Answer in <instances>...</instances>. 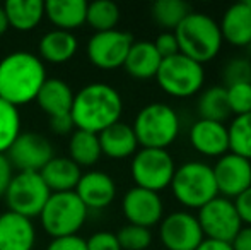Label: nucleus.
Returning <instances> with one entry per match:
<instances>
[{"label": "nucleus", "mask_w": 251, "mask_h": 250, "mask_svg": "<svg viewBox=\"0 0 251 250\" xmlns=\"http://www.w3.org/2000/svg\"><path fill=\"white\" fill-rule=\"evenodd\" d=\"M74 89L60 77H48L36 96V103L50 118L70 115L74 101Z\"/></svg>", "instance_id": "obj_21"}, {"label": "nucleus", "mask_w": 251, "mask_h": 250, "mask_svg": "<svg viewBox=\"0 0 251 250\" xmlns=\"http://www.w3.org/2000/svg\"><path fill=\"white\" fill-rule=\"evenodd\" d=\"M173 197L185 211H199L219 195L212 165L200 160L186 161L176 167L171 185Z\"/></svg>", "instance_id": "obj_5"}, {"label": "nucleus", "mask_w": 251, "mask_h": 250, "mask_svg": "<svg viewBox=\"0 0 251 250\" xmlns=\"http://www.w3.org/2000/svg\"><path fill=\"white\" fill-rule=\"evenodd\" d=\"M176 163L168 149H146L140 147L132 156L130 175L135 187L162 192L171 185Z\"/></svg>", "instance_id": "obj_8"}, {"label": "nucleus", "mask_w": 251, "mask_h": 250, "mask_svg": "<svg viewBox=\"0 0 251 250\" xmlns=\"http://www.w3.org/2000/svg\"><path fill=\"white\" fill-rule=\"evenodd\" d=\"M40 175L51 194L74 192L82 175V168L77 167L69 156H53Z\"/></svg>", "instance_id": "obj_23"}, {"label": "nucleus", "mask_w": 251, "mask_h": 250, "mask_svg": "<svg viewBox=\"0 0 251 250\" xmlns=\"http://www.w3.org/2000/svg\"><path fill=\"white\" fill-rule=\"evenodd\" d=\"M21 134V113L17 107L0 98V154H5Z\"/></svg>", "instance_id": "obj_32"}, {"label": "nucleus", "mask_w": 251, "mask_h": 250, "mask_svg": "<svg viewBox=\"0 0 251 250\" xmlns=\"http://www.w3.org/2000/svg\"><path fill=\"white\" fill-rule=\"evenodd\" d=\"M47 79L45 62L31 52H10L0 60V98L17 108L33 103Z\"/></svg>", "instance_id": "obj_2"}, {"label": "nucleus", "mask_w": 251, "mask_h": 250, "mask_svg": "<svg viewBox=\"0 0 251 250\" xmlns=\"http://www.w3.org/2000/svg\"><path fill=\"white\" fill-rule=\"evenodd\" d=\"M155 81L169 96L192 98L203 89L205 69L201 63L178 54L169 58H162L155 74Z\"/></svg>", "instance_id": "obj_7"}, {"label": "nucleus", "mask_w": 251, "mask_h": 250, "mask_svg": "<svg viewBox=\"0 0 251 250\" xmlns=\"http://www.w3.org/2000/svg\"><path fill=\"white\" fill-rule=\"evenodd\" d=\"M152 43H154L157 54L161 55V58H169L173 55L179 54L178 41H176V36L173 31H162L161 34H157V38Z\"/></svg>", "instance_id": "obj_37"}, {"label": "nucleus", "mask_w": 251, "mask_h": 250, "mask_svg": "<svg viewBox=\"0 0 251 250\" xmlns=\"http://www.w3.org/2000/svg\"><path fill=\"white\" fill-rule=\"evenodd\" d=\"M222 86L227 87L232 84H241V83H251V60L245 57H236L231 58L229 62L224 63L222 67Z\"/></svg>", "instance_id": "obj_35"}, {"label": "nucleus", "mask_w": 251, "mask_h": 250, "mask_svg": "<svg viewBox=\"0 0 251 250\" xmlns=\"http://www.w3.org/2000/svg\"><path fill=\"white\" fill-rule=\"evenodd\" d=\"M197 220L201 233L208 240H219L231 244L232 238L243 228L239 214L231 199L217 195L197 211Z\"/></svg>", "instance_id": "obj_10"}, {"label": "nucleus", "mask_w": 251, "mask_h": 250, "mask_svg": "<svg viewBox=\"0 0 251 250\" xmlns=\"http://www.w3.org/2000/svg\"><path fill=\"white\" fill-rule=\"evenodd\" d=\"M122 211L128 224H137V226L151 230L164 218V202H162L161 194L140 187H132L123 195Z\"/></svg>", "instance_id": "obj_15"}, {"label": "nucleus", "mask_w": 251, "mask_h": 250, "mask_svg": "<svg viewBox=\"0 0 251 250\" xmlns=\"http://www.w3.org/2000/svg\"><path fill=\"white\" fill-rule=\"evenodd\" d=\"M122 250H147L152 245V231L149 228L125 224L116 233Z\"/></svg>", "instance_id": "obj_33"}, {"label": "nucleus", "mask_w": 251, "mask_h": 250, "mask_svg": "<svg viewBox=\"0 0 251 250\" xmlns=\"http://www.w3.org/2000/svg\"><path fill=\"white\" fill-rule=\"evenodd\" d=\"M246 5L250 7V10H251V0H246Z\"/></svg>", "instance_id": "obj_45"}, {"label": "nucleus", "mask_w": 251, "mask_h": 250, "mask_svg": "<svg viewBox=\"0 0 251 250\" xmlns=\"http://www.w3.org/2000/svg\"><path fill=\"white\" fill-rule=\"evenodd\" d=\"M232 202H234V207L238 211L243 226H251V187L246 189L243 194H239Z\"/></svg>", "instance_id": "obj_39"}, {"label": "nucleus", "mask_w": 251, "mask_h": 250, "mask_svg": "<svg viewBox=\"0 0 251 250\" xmlns=\"http://www.w3.org/2000/svg\"><path fill=\"white\" fill-rule=\"evenodd\" d=\"M133 41L132 34L122 29L94 33L86 45L87 58L101 70H116L123 67Z\"/></svg>", "instance_id": "obj_11"}, {"label": "nucleus", "mask_w": 251, "mask_h": 250, "mask_svg": "<svg viewBox=\"0 0 251 250\" xmlns=\"http://www.w3.org/2000/svg\"><path fill=\"white\" fill-rule=\"evenodd\" d=\"M246 50H248V52H250V54H251V43L248 45V48H246Z\"/></svg>", "instance_id": "obj_46"}, {"label": "nucleus", "mask_w": 251, "mask_h": 250, "mask_svg": "<svg viewBox=\"0 0 251 250\" xmlns=\"http://www.w3.org/2000/svg\"><path fill=\"white\" fill-rule=\"evenodd\" d=\"M9 29V21H7V14L3 10V5H0V36L7 33Z\"/></svg>", "instance_id": "obj_44"}, {"label": "nucleus", "mask_w": 251, "mask_h": 250, "mask_svg": "<svg viewBox=\"0 0 251 250\" xmlns=\"http://www.w3.org/2000/svg\"><path fill=\"white\" fill-rule=\"evenodd\" d=\"M197 250H232V247H231V244H227V242L203 238V242L197 247Z\"/></svg>", "instance_id": "obj_43"}, {"label": "nucleus", "mask_w": 251, "mask_h": 250, "mask_svg": "<svg viewBox=\"0 0 251 250\" xmlns=\"http://www.w3.org/2000/svg\"><path fill=\"white\" fill-rule=\"evenodd\" d=\"M98 139H100L101 154L111 160L132 158L140 149L132 125L122 120L98 134Z\"/></svg>", "instance_id": "obj_20"}, {"label": "nucleus", "mask_w": 251, "mask_h": 250, "mask_svg": "<svg viewBox=\"0 0 251 250\" xmlns=\"http://www.w3.org/2000/svg\"><path fill=\"white\" fill-rule=\"evenodd\" d=\"M120 7L109 0H96L87 3V16L86 24H89L94 33L101 31L116 29V24L120 23Z\"/></svg>", "instance_id": "obj_30"}, {"label": "nucleus", "mask_w": 251, "mask_h": 250, "mask_svg": "<svg viewBox=\"0 0 251 250\" xmlns=\"http://www.w3.org/2000/svg\"><path fill=\"white\" fill-rule=\"evenodd\" d=\"M47 250H87L86 240L79 235H72V237H62V238H53L48 244Z\"/></svg>", "instance_id": "obj_38"}, {"label": "nucleus", "mask_w": 251, "mask_h": 250, "mask_svg": "<svg viewBox=\"0 0 251 250\" xmlns=\"http://www.w3.org/2000/svg\"><path fill=\"white\" fill-rule=\"evenodd\" d=\"M197 115L201 120H212L226 124L231 120V110L227 105L226 96V87L222 86H210L207 89L200 91V96L197 100Z\"/></svg>", "instance_id": "obj_27"}, {"label": "nucleus", "mask_w": 251, "mask_h": 250, "mask_svg": "<svg viewBox=\"0 0 251 250\" xmlns=\"http://www.w3.org/2000/svg\"><path fill=\"white\" fill-rule=\"evenodd\" d=\"M50 129L53 134H58V136H70L75 130V127H74L70 115H62V117L50 118Z\"/></svg>", "instance_id": "obj_41"}, {"label": "nucleus", "mask_w": 251, "mask_h": 250, "mask_svg": "<svg viewBox=\"0 0 251 250\" xmlns=\"http://www.w3.org/2000/svg\"><path fill=\"white\" fill-rule=\"evenodd\" d=\"M232 250H251V226H243L231 242Z\"/></svg>", "instance_id": "obj_42"}, {"label": "nucleus", "mask_w": 251, "mask_h": 250, "mask_svg": "<svg viewBox=\"0 0 251 250\" xmlns=\"http://www.w3.org/2000/svg\"><path fill=\"white\" fill-rule=\"evenodd\" d=\"M36 228L33 220L5 211L0 214V250H33Z\"/></svg>", "instance_id": "obj_18"}, {"label": "nucleus", "mask_w": 251, "mask_h": 250, "mask_svg": "<svg viewBox=\"0 0 251 250\" xmlns=\"http://www.w3.org/2000/svg\"><path fill=\"white\" fill-rule=\"evenodd\" d=\"M77 48H79V41L74 33L51 29L41 36L38 43V57L43 62L65 63L75 57Z\"/></svg>", "instance_id": "obj_25"}, {"label": "nucleus", "mask_w": 251, "mask_h": 250, "mask_svg": "<svg viewBox=\"0 0 251 250\" xmlns=\"http://www.w3.org/2000/svg\"><path fill=\"white\" fill-rule=\"evenodd\" d=\"M45 16L55 26V29L70 31L79 29L86 24L87 2L86 0H48L45 2Z\"/></svg>", "instance_id": "obj_24"}, {"label": "nucleus", "mask_w": 251, "mask_h": 250, "mask_svg": "<svg viewBox=\"0 0 251 250\" xmlns=\"http://www.w3.org/2000/svg\"><path fill=\"white\" fill-rule=\"evenodd\" d=\"M123 98L106 83H89L74 94L70 118L77 130L100 134L122 120Z\"/></svg>", "instance_id": "obj_1"}, {"label": "nucleus", "mask_w": 251, "mask_h": 250, "mask_svg": "<svg viewBox=\"0 0 251 250\" xmlns=\"http://www.w3.org/2000/svg\"><path fill=\"white\" fill-rule=\"evenodd\" d=\"M87 214L89 211L75 192H56L48 197L38 218L45 233L53 240L79 235L80 228L86 224Z\"/></svg>", "instance_id": "obj_6"}, {"label": "nucleus", "mask_w": 251, "mask_h": 250, "mask_svg": "<svg viewBox=\"0 0 251 250\" xmlns=\"http://www.w3.org/2000/svg\"><path fill=\"white\" fill-rule=\"evenodd\" d=\"M188 139L193 149L205 158L219 160L229 153L227 124L197 118L190 127Z\"/></svg>", "instance_id": "obj_16"}, {"label": "nucleus", "mask_w": 251, "mask_h": 250, "mask_svg": "<svg viewBox=\"0 0 251 250\" xmlns=\"http://www.w3.org/2000/svg\"><path fill=\"white\" fill-rule=\"evenodd\" d=\"M101 146L98 134L86 130H74L69 139V158L79 168H89L100 161Z\"/></svg>", "instance_id": "obj_28"}, {"label": "nucleus", "mask_w": 251, "mask_h": 250, "mask_svg": "<svg viewBox=\"0 0 251 250\" xmlns=\"http://www.w3.org/2000/svg\"><path fill=\"white\" fill-rule=\"evenodd\" d=\"M14 171L16 170H14L7 154H0V197L5 195V190L14 177Z\"/></svg>", "instance_id": "obj_40"}, {"label": "nucleus", "mask_w": 251, "mask_h": 250, "mask_svg": "<svg viewBox=\"0 0 251 250\" xmlns=\"http://www.w3.org/2000/svg\"><path fill=\"white\" fill-rule=\"evenodd\" d=\"M87 250H122L116 233L113 231H96L86 240Z\"/></svg>", "instance_id": "obj_36"}, {"label": "nucleus", "mask_w": 251, "mask_h": 250, "mask_svg": "<svg viewBox=\"0 0 251 250\" xmlns=\"http://www.w3.org/2000/svg\"><path fill=\"white\" fill-rule=\"evenodd\" d=\"M179 54L199 63L212 62L222 48V34L219 23L203 12H192L181 21L175 31Z\"/></svg>", "instance_id": "obj_3"}, {"label": "nucleus", "mask_w": 251, "mask_h": 250, "mask_svg": "<svg viewBox=\"0 0 251 250\" xmlns=\"http://www.w3.org/2000/svg\"><path fill=\"white\" fill-rule=\"evenodd\" d=\"M50 195V189L47 187L40 173L17 171L14 173L3 199L9 206V211L33 220L41 214Z\"/></svg>", "instance_id": "obj_9"}, {"label": "nucleus", "mask_w": 251, "mask_h": 250, "mask_svg": "<svg viewBox=\"0 0 251 250\" xmlns=\"http://www.w3.org/2000/svg\"><path fill=\"white\" fill-rule=\"evenodd\" d=\"M203 233L192 211H173L159 223V240L166 250H197Z\"/></svg>", "instance_id": "obj_12"}, {"label": "nucleus", "mask_w": 251, "mask_h": 250, "mask_svg": "<svg viewBox=\"0 0 251 250\" xmlns=\"http://www.w3.org/2000/svg\"><path fill=\"white\" fill-rule=\"evenodd\" d=\"M219 195L234 200L251 187V161L234 153H226L212 165Z\"/></svg>", "instance_id": "obj_14"}, {"label": "nucleus", "mask_w": 251, "mask_h": 250, "mask_svg": "<svg viewBox=\"0 0 251 250\" xmlns=\"http://www.w3.org/2000/svg\"><path fill=\"white\" fill-rule=\"evenodd\" d=\"M5 154L14 170L34 173H40L45 165L55 156L50 139L40 132H21Z\"/></svg>", "instance_id": "obj_13"}, {"label": "nucleus", "mask_w": 251, "mask_h": 250, "mask_svg": "<svg viewBox=\"0 0 251 250\" xmlns=\"http://www.w3.org/2000/svg\"><path fill=\"white\" fill-rule=\"evenodd\" d=\"M74 192L77 194L87 211H100L108 207L116 197V184L111 175L101 170H89L80 175Z\"/></svg>", "instance_id": "obj_17"}, {"label": "nucleus", "mask_w": 251, "mask_h": 250, "mask_svg": "<svg viewBox=\"0 0 251 250\" xmlns=\"http://www.w3.org/2000/svg\"><path fill=\"white\" fill-rule=\"evenodd\" d=\"M9 28L16 31H33L45 17V2L41 0H7L3 3Z\"/></svg>", "instance_id": "obj_26"}, {"label": "nucleus", "mask_w": 251, "mask_h": 250, "mask_svg": "<svg viewBox=\"0 0 251 250\" xmlns=\"http://www.w3.org/2000/svg\"><path fill=\"white\" fill-rule=\"evenodd\" d=\"M229 153L251 161V113L232 117L227 124Z\"/></svg>", "instance_id": "obj_31"}, {"label": "nucleus", "mask_w": 251, "mask_h": 250, "mask_svg": "<svg viewBox=\"0 0 251 250\" xmlns=\"http://www.w3.org/2000/svg\"><path fill=\"white\" fill-rule=\"evenodd\" d=\"M139 147L168 149L178 139L181 122L176 110L168 103L154 101L139 110L132 124Z\"/></svg>", "instance_id": "obj_4"}, {"label": "nucleus", "mask_w": 251, "mask_h": 250, "mask_svg": "<svg viewBox=\"0 0 251 250\" xmlns=\"http://www.w3.org/2000/svg\"><path fill=\"white\" fill-rule=\"evenodd\" d=\"M222 40L231 47L248 48L251 43V10L246 2H239L226 9L219 23Z\"/></svg>", "instance_id": "obj_19"}, {"label": "nucleus", "mask_w": 251, "mask_h": 250, "mask_svg": "<svg viewBox=\"0 0 251 250\" xmlns=\"http://www.w3.org/2000/svg\"><path fill=\"white\" fill-rule=\"evenodd\" d=\"M226 96H227V105L232 117L251 113V83L227 86Z\"/></svg>", "instance_id": "obj_34"}, {"label": "nucleus", "mask_w": 251, "mask_h": 250, "mask_svg": "<svg viewBox=\"0 0 251 250\" xmlns=\"http://www.w3.org/2000/svg\"><path fill=\"white\" fill-rule=\"evenodd\" d=\"M162 58L157 54L154 43L149 40H139L133 41L130 47L128 55L123 63V69L128 76L139 81L155 79V74L159 70Z\"/></svg>", "instance_id": "obj_22"}, {"label": "nucleus", "mask_w": 251, "mask_h": 250, "mask_svg": "<svg viewBox=\"0 0 251 250\" xmlns=\"http://www.w3.org/2000/svg\"><path fill=\"white\" fill-rule=\"evenodd\" d=\"M190 12L192 9L183 0H157L151 7V16L154 23L164 28L166 31H175Z\"/></svg>", "instance_id": "obj_29"}]
</instances>
